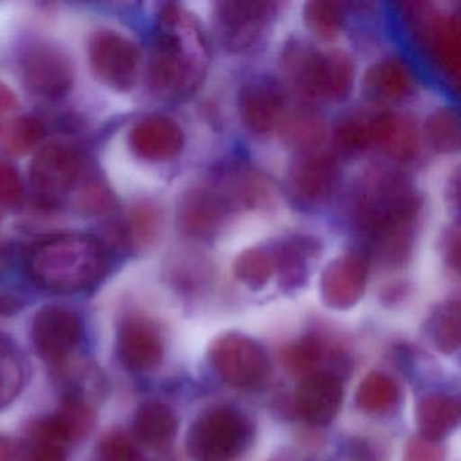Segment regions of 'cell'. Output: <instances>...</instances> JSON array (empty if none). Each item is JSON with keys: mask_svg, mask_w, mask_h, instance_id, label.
Returning a JSON list of instances; mask_svg holds the SVG:
<instances>
[{"mask_svg": "<svg viewBox=\"0 0 461 461\" xmlns=\"http://www.w3.org/2000/svg\"><path fill=\"white\" fill-rule=\"evenodd\" d=\"M283 364L290 374L307 376L314 374L323 358V345L314 337H303L283 350Z\"/></svg>", "mask_w": 461, "mask_h": 461, "instance_id": "35", "label": "cell"}, {"mask_svg": "<svg viewBox=\"0 0 461 461\" xmlns=\"http://www.w3.org/2000/svg\"><path fill=\"white\" fill-rule=\"evenodd\" d=\"M426 137L436 152L450 155L460 149V122L452 109H438L429 115Z\"/></svg>", "mask_w": 461, "mask_h": 461, "instance_id": "33", "label": "cell"}, {"mask_svg": "<svg viewBox=\"0 0 461 461\" xmlns=\"http://www.w3.org/2000/svg\"><path fill=\"white\" fill-rule=\"evenodd\" d=\"M420 437L439 441L453 433L460 420V403L445 393H428L420 399L415 410Z\"/></svg>", "mask_w": 461, "mask_h": 461, "instance_id": "24", "label": "cell"}, {"mask_svg": "<svg viewBox=\"0 0 461 461\" xmlns=\"http://www.w3.org/2000/svg\"><path fill=\"white\" fill-rule=\"evenodd\" d=\"M275 7V4L256 2H221L215 5V26L221 41L231 50L252 47L274 18Z\"/></svg>", "mask_w": 461, "mask_h": 461, "instance_id": "12", "label": "cell"}, {"mask_svg": "<svg viewBox=\"0 0 461 461\" xmlns=\"http://www.w3.org/2000/svg\"><path fill=\"white\" fill-rule=\"evenodd\" d=\"M445 253H447V260L449 261L450 266H458V231L450 230L445 240Z\"/></svg>", "mask_w": 461, "mask_h": 461, "instance_id": "44", "label": "cell"}, {"mask_svg": "<svg viewBox=\"0 0 461 461\" xmlns=\"http://www.w3.org/2000/svg\"><path fill=\"white\" fill-rule=\"evenodd\" d=\"M31 336L40 357L61 369L82 341V320L68 307L47 306L34 317Z\"/></svg>", "mask_w": 461, "mask_h": 461, "instance_id": "11", "label": "cell"}, {"mask_svg": "<svg viewBox=\"0 0 461 461\" xmlns=\"http://www.w3.org/2000/svg\"><path fill=\"white\" fill-rule=\"evenodd\" d=\"M231 204L212 187H193L180 198L176 210L177 228L194 239H209L225 225Z\"/></svg>", "mask_w": 461, "mask_h": 461, "instance_id": "14", "label": "cell"}, {"mask_svg": "<svg viewBox=\"0 0 461 461\" xmlns=\"http://www.w3.org/2000/svg\"><path fill=\"white\" fill-rule=\"evenodd\" d=\"M83 174L79 150L67 144L45 145L34 156L29 175L34 204L42 212L60 210L82 185Z\"/></svg>", "mask_w": 461, "mask_h": 461, "instance_id": "6", "label": "cell"}, {"mask_svg": "<svg viewBox=\"0 0 461 461\" xmlns=\"http://www.w3.org/2000/svg\"><path fill=\"white\" fill-rule=\"evenodd\" d=\"M233 272L250 290H263L275 274L271 249L255 247L242 250L234 261Z\"/></svg>", "mask_w": 461, "mask_h": 461, "instance_id": "32", "label": "cell"}, {"mask_svg": "<svg viewBox=\"0 0 461 461\" xmlns=\"http://www.w3.org/2000/svg\"><path fill=\"white\" fill-rule=\"evenodd\" d=\"M117 350L123 366L133 372L153 371L164 357L160 333L149 320L140 315H129L121 321Z\"/></svg>", "mask_w": 461, "mask_h": 461, "instance_id": "18", "label": "cell"}, {"mask_svg": "<svg viewBox=\"0 0 461 461\" xmlns=\"http://www.w3.org/2000/svg\"><path fill=\"white\" fill-rule=\"evenodd\" d=\"M75 202L80 212L94 217L110 214L115 207V196L109 185L96 176L83 179Z\"/></svg>", "mask_w": 461, "mask_h": 461, "instance_id": "37", "label": "cell"}, {"mask_svg": "<svg viewBox=\"0 0 461 461\" xmlns=\"http://www.w3.org/2000/svg\"><path fill=\"white\" fill-rule=\"evenodd\" d=\"M407 293V285H401V283H395V285H388L387 288H384L383 291V301L385 303H396V302L402 301L406 295Z\"/></svg>", "mask_w": 461, "mask_h": 461, "instance_id": "45", "label": "cell"}, {"mask_svg": "<svg viewBox=\"0 0 461 461\" xmlns=\"http://www.w3.org/2000/svg\"><path fill=\"white\" fill-rule=\"evenodd\" d=\"M410 20L415 26L418 44L426 55L444 72L457 80L460 74V25L457 15L428 9L426 4H414Z\"/></svg>", "mask_w": 461, "mask_h": 461, "instance_id": "10", "label": "cell"}, {"mask_svg": "<svg viewBox=\"0 0 461 461\" xmlns=\"http://www.w3.org/2000/svg\"><path fill=\"white\" fill-rule=\"evenodd\" d=\"M307 28L323 40H333L342 29V13L339 5L329 2H307L303 9Z\"/></svg>", "mask_w": 461, "mask_h": 461, "instance_id": "36", "label": "cell"}, {"mask_svg": "<svg viewBox=\"0 0 461 461\" xmlns=\"http://www.w3.org/2000/svg\"><path fill=\"white\" fill-rule=\"evenodd\" d=\"M369 142L399 161H409L420 150V136L415 123L406 115L382 113L366 122Z\"/></svg>", "mask_w": 461, "mask_h": 461, "instance_id": "22", "label": "cell"}, {"mask_svg": "<svg viewBox=\"0 0 461 461\" xmlns=\"http://www.w3.org/2000/svg\"><path fill=\"white\" fill-rule=\"evenodd\" d=\"M95 426V411L90 402L67 395L63 404L50 417L34 420L29 438L45 439L66 449L83 441Z\"/></svg>", "mask_w": 461, "mask_h": 461, "instance_id": "17", "label": "cell"}, {"mask_svg": "<svg viewBox=\"0 0 461 461\" xmlns=\"http://www.w3.org/2000/svg\"><path fill=\"white\" fill-rule=\"evenodd\" d=\"M420 212V196L401 176L377 174L364 185L356 223L383 266L398 268L409 260Z\"/></svg>", "mask_w": 461, "mask_h": 461, "instance_id": "1", "label": "cell"}, {"mask_svg": "<svg viewBox=\"0 0 461 461\" xmlns=\"http://www.w3.org/2000/svg\"><path fill=\"white\" fill-rule=\"evenodd\" d=\"M21 461H67L66 449L45 439L29 438Z\"/></svg>", "mask_w": 461, "mask_h": 461, "instance_id": "42", "label": "cell"}, {"mask_svg": "<svg viewBox=\"0 0 461 461\" xmlns=\"http://www.w3.org/2000/svg\"><path fill=\"white\" fill-rule=\"evenodd\" d=\"M414 77L409 67L398 58H385L366 69L363 91L366 98L379 104H396L411 95Z\"/></svg>", "mask_w": 461, "mask_h": 461, "instance_id": "23", "label": "cell"}, {"mask_svg": "<svg viewBox=\"0 0 461 461\" xmlns=\"http://www.w3.org/2000/svg\"><path fill=\"white\" fill-rule=\"evenodd\" d=\"M17 106L18 99L14 91H13L9 86L0 82V120L6 117V115L12 113Z\"/></svg>", "mask_w": 461, "mask_h": 461, "instance_id": "43", "label": "cell"}, {"mask_svg": "<svg viewBox=\"0 0 461 461\" xmlns=\"http://www.w3.org/2000/svg\"><path fill=\"white\" fill-rule=\"evenodd\" d=\"M129 149L147 163H168L182 153L185 133L171 118L148 115L134 123L129 131Z\"/></svg>", "mask_w": 461, "mask_h": 461, "instance_id": "15", "label": "cell"}, {"mask_svg": "<svg viewBox=\"0 0 461 461\" xmlns=\"http://www.w3.org/2000/svg\"><path fill=\"white\" fill-rule=\"evenodd\" d=\"M88 61L102 85L118 93H128L139 79L141 52L136 42L123 34L101 29L88 40Z\"/></svg>", "mask_w": 461, "mask_h": 461, "instance_id": "7", "label": "cell"}, {"mask_svg": "<svg viewBox=\"0 0 461 461\" xmlns=\"http://www.w3.org/2000/svg\"><path fill=\"white\" fill-rule=\"evenodd\" d=\"M240 117L256 134L274 131L285 115V94L272 80H252L242 87L239 96Z\"/></svg>", "mask_w": 461, "mask_h": 461, "instance_id": "20", "label": "cell"}, {"mask_svg": "<svg viewBox=\"0 0 461 461\" xmlns=\"http://www.w3.org/2000/svg\"><path fill=\"white\" fill-rule=\"evenodd\" d=\"M369 260L360 252L337 256L321 275L320 293L323 303L334 310H349L366 293Z\"/></svg>", "mask_w": 461, "mask_h": 461, "instance_id": "13", "label": "cell"}, {"mask_svg": "<svg viewBox=\"0 0 461 461\" xmlns=\"http://www.w3.org/2000/svg\"><path fill=\"white\" fill-rule=\"evenodd\" d=\"M25 201V185L20 169L0 158V217H6L23 207Z\"/></svg>", "mask_w": 461, "mask_h": 461, "instance_id": "38", "label": "cell"}, {"mask_svg": "<svg viewBox=\"0 0 461 461\" xmlns=\"http://www.w3.org/2000/svg\"><path fill=\"white\" fill-rule=\"evenodd\" d=\"M20 307V302L15 296L9 295L6 293H0V314H9L14 312Z\"/></svg>", "mask_w": 461, "mask_h": 461, "instance_id": "46", "label": "cell"}, {"mask_svg": "<svg viewBox=\"0 0 461 461\" xmlns=\"http://www.w3.org/2000/svg\"><path fill=\"white\" fill-rule=\"evenodd\" d=\"M210 363L218 376L236 388H255L266 379L268 356L264 348L241 333H226L214 339Z\"/></svg>", "mask_w": 461, "mask_h": 461, "instance_id": "9", "label": "cell"}, {"mask_svg": "<svg viewBox=\"0 0 461 461\" xmlns=\"http://www.w3.org/2000/svg\"><path fill=\"white\" fill-rule=\"evenodd\" d=\"M163 230V212L158 204L142 201L134 204L126 218L122 239L134 250L152 248Z\"/></svg>", "mask_w": 461, "mask_h": 461, "instance_id": "26", "label": "cell"}, {"mask_svg": "<svg viewBox=\"0 0 461 461\" xmlns=\"http://www.w3.org/2000/svg\"><path fill=\"white\" fill-rule=\"evenodd\" d=\"M252 422L236 407L218 406L202 412L187 433L194 461H234L253 439Z\"/></svg>", "mask_w": 461, "mask_h": 461, "instance_id": "5", "label": "cell"}, {"mask_svg": "<svg viewBox=\"0 0 461 461\" xmlns=\"http://www.w3.org/2000/svg\"><path fill=\"white\" fill-rule=\"evenodd\" d=\"M134 431L145 444L164 447L176 436V414L163 402H145L134 415Z\"/></svg>", "mask_w": 461, "mask_h": 461, "instance_id": "25", "label": "cell"}, {"mask_svg": "<svg viewBox=\"0 0 461 461\" xmlns=\"http://www.w3.org/2000/svg\"><path fill=\"white\" fill-rule=\"evenodd\" d=\"M339 179V167L330 156L320 152L301 153L288 169V190L306 206L325 203Z\"/></svg>", "mask_w": 461, "mask_h": 461, "instance_id": "16", "label": "cell"}, {"mask_svg": "<svg viewBox=\"0 0 461 461\" xmlns=\"http://www.w3.org/2000/svg\"><path fill=\"white\" fill-rule=\"evenodd\" d=\"M217 190L225 196L233 209L234 204L244 207L263 206L271 196L268 183L264 177L247 168H237L223 175L222 187Z\"/></svg>", "mask_w": 461, "mask_h": 461, "instance_id": "27", "label": "cell"}, {"mask_svg": "<svg viewBox=\"0 0 461 461\" xmlns=\"http://www.w3.org/2000/svg\"><path fill=\"white\" fill-rule=\"evenodd\" d=\"M95 461H147V458L128 434L117 430L101 439Z\"/></svg>", "mask_w": 461, "mask_h": 461, "instance_id": "39", "label": "cell"}, {"mask_svg": "<svg viewBox=\"0 0 461 461\" xmlns=\"http://www.w3.org/2000/svg\"><path fill=\"white\" fill-rule=\"evenodd\" d=\"M283 66L310 98L341 102L352 91L355 67L341 50L321 52L302 44H290L283 55Z\"/></svg>", "mask_w": 461, "mask_h": 461, "instance_id": "4", "label": "cell"}, {"mask_svg": "<svg viewBox=\"0 0 461 461\" xmlns=\"http://www.w3.org/2000/svg\"><path fill=\"white\" fill-rule=\"evenodd\" d=\"M206 61V41L195 18L177 5H164L148 59V87L161 98L190 95L203 77Z\"/></svg>", "mask_w": 461, "mask_h": 461, "instance_id": "2", "label": "cell"}, {"mask_svg": "<svg viewBox=\"0 0 461 461\" xmlns=\"http://www.w3.org/2000/svg\"><path fill=\"white\" fill-rule=\"evenodd\" d=\"M45 136L44 123L33 115H18L0 125V148L12 156L33 152Z\"/></svg>", "mask_w": 461, "mask_h": 461, "instance_id": "29", "label": "cell"}, {"mask_svg": "<svg viewBox=\"0 0 461 461\" xmlns=\"http://www.w3.org/2000/svg\"><path fill=\"white\" fill-rule=\"evenodd\" d=\"M404 461H445V450L438 441L420 437L407 444Z\"/></svg>", "mask_w": 461, "mask_h": 461, "instance_id": "41", "label": "cell"}, {"mask_svg": "<svg viewBox=\"0 0 461 461\" xmlns=\"http://www.w3.org/2000/svg\"><path fill=\"white\" fill-rule=\"evenodd\" d=\"M280 123L283 140L301 153L317 152L328 134L325 121L314 113H294Z\"/></svg>", "mask_w": 461, "mask_h": 461, "instance_id": "28", "label": "cell"}, {"mask_svg": "<svg viewBox=\"0 0 461 461\" xmlns=\"http://www.w3.org/2000/svg\"><path fill=\"white\" fill-rule=\"evenodd\" d=\"M109 271L104 242L88 234H60L37 242L26 256V272L42 290L79 294L95 287Z\"/></svg>", "mask_w": 461, "mask_h": 461, "instance_id": "3", "label": "cell"}, {"mask_svg": "<svg viewBox=\"0 0 461 461\" xmlns=\"http://www.w3.org/2000/svg\"><path fill=\"white\" fill-rule=\"evenodd\" d=\"M271 252L280 288L294 293L306 285L310 263L322 252V242L317 237L295 234L277 241Z\"/></svg>", "mask_w": 461, "mask_h": 461, "instance_id": "21", "label": "cell"}, {"mask_svg": "<svg viewBox=\"0 0 461 461\" xmlns=\"http://www.w3.org/2000/svg\"><path fill=\"white\" fill-rule=\"evenodd\" d=\"M18 67L25 87L40 98H64L74 86L71 59L52 42L39 40L26 45L18 59Z\"/></svg>", "mask_w": 461, "mask_h": 461, "instance_id": "8", "label": "cell"}, {"mask_svg": "<svg viewBox=\"0 0 461 461\" xmlns=\"http://www.w3.org/2000/svg\"><path fill=\"white\" fill-rule=\"evenodd\" d=\"M333 139L337 149L344 155H355L371 145L368 125L358 120H348L339 123Z\"/></svg>", "mask_w": 461, "mask_h": 461, "instance_id": "40", "label": "cell"}, {"mask_svg": "<svg viewBox=\"0 0 461 461\" xmlns=\"http://www.w3.org/2000/svg\"><path fill=\"white\" fill-rule=\"evenodd\" d=\"M430 333L439 352L452 355L460 347V304L449 301L434 312L430 321Z\"/></svg>", "mask_w": 461, "mask_h": 461, "instance_id": "34", "label": "cell"}, {"mask_svg": "<svg viewBox=\"0 0 461 461\" xmlns=\"http://www.w3.org/2000/svg\"><path fill=\"white\" fill-rule=\"evenodd\" d=\"M342 399L341 379L329 372H314L296 388L295 409L310 425L325 426L339 414Z\"/></svg>", "mask_w": 461, "mask_h": 461, "instance_id": "19", "label": "cell"}, {"mask_svg": "<svg viewBox=\"0 0 461 461\" xmlns=\"http://www.w3.org/2000/svg\"><path fill=\"white\" fill-rule=\"evenodd\" d=\"M25 358L20 348L6 337H0V410L15 401L26 382Z\"/></svg>", "mask_w": 461, "mask_h": 461, "instance_id": "30", "label": "cell"}, {"mask_svg": "<svg viewBox=\"0 0 461 461\" xmlns=\"http://www.w3.org/2000/svg\"><path fill=\"white\" fill-rule=\"evenodd\" d=\"M17 449L14 444L4 437H0V461H14Z\"/></svg>", "mask_w": 461, "mask_h": 461, "instance_id": "47", "label": "cell"}, {"mask_svg": "<svg viewBox=\"0 0 461 461\" xmlns=\"http://www.w3.org/2000/svg\"><path fill=\"white\" fill-rule=\"evenodd\" d=\"M399 390L393 377L383 372H371L361 380L356 391V404L358 409L371 414L385 412L395 406Z\"/></svg>", "mask_w": 461, "mask_h": 461, "instance_id": "31", "label": "cell"}, {"mask_svg": "<svg viewBox=\"0 0 461 461\" xmlns=\"http://www.w3.org/2000/svg\"><path fill=\"white\" fill-rule=\"evenodd\" d=\"M2 253H4V241H2V237H0V258H2Z\"/></svg>", "mask_w": 461, "mask_h": 461, "instance_id": "48", "label": "cell"}]
</instances>
